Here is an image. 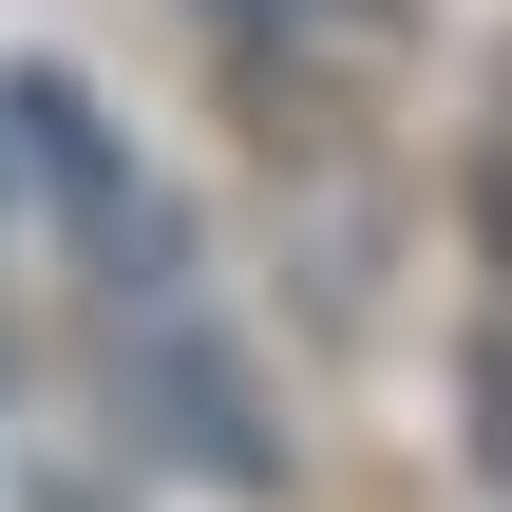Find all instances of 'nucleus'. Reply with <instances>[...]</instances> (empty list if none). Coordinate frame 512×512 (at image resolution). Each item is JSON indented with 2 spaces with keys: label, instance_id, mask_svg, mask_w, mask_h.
<instances>
[{
  "label": "nucleus",
  "instance_id": "f257e3e1",
  "mask_svg": "<svg viewBox=\"0 0 512 512\" xmlns=\"http://www.w3.org/2000/svg\"><path fill=\"white\" fill-rule=\"evenodd\" d=\"M475 475H494V494H512V323H494V342H475Z\"/></svg>",
  "mask_w": 512,
  "mask_h": 512
},
{
  "label": "nucleus",
  "instance_id": "f03ea898",
  "mask_svg": "<svg viewBox=\"0 0 512 512\" xmlns=\"http://www.w3.org/2000/svg\"><path fill=\"white\" fill-rule=\"evenodd\" d=\"M475 228H494V285H512V114H494V152H475Z\"/></svg>",
  "mask_w": 512,
  "mask_h": 512
}]
</instances>
